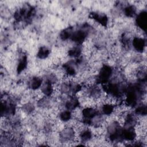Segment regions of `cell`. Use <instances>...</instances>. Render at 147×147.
<instances>
[{
	"label": "cell",
	"mask_w": 147,
	"mask_h": 147,
	"mask_svg": "<svg viewBox=\"0 0 147 147\" xmlns=\"http://www.w3.org/2000/svg\"><path fill=\"white\" fill-rule=\"evenodd\" d=\"M50 55V51L46 47H42L38 49L37 52L38 58L40 59H45L48 58Z\"/></svg>",
	"instance_id": "cell-1"
}]
</instances>
